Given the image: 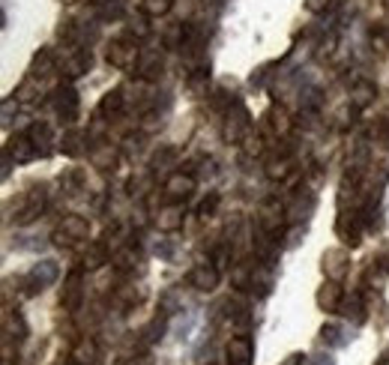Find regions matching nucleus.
Masks as SVG:
<instances>
[{
  "label": "nucleus",
  "instance_id": "36",
  "mask_svg": "<svg viewBox=\"0 0 389 365\" xmlns=\"http://www.w3.org/2000/svg\"><path fill=\"white\" fill-rule=\"evenodd\" d=\"M63 4H75V0H63Z\"/></svg>",
  "mask_w": 389,
  "mask_h": 365
},
{
  "label": "nucleus",
  "instance_id": "11",
  "mask_svg": "<svg viewBox=\"0 0 389 365\" xmlns=\"http://www.w3.org/2000/svg\"><path fill=\"white\" fill-rule=\"evenodd\" d=\"M4 153H9V159H16V162H33V159L42 156V150L31 141V135H18V138H12V141L6 144V150H4Z\"/></svg>",
  "mask_w": 389,
  "mask_h": 365
},
{
  "label": "nucleus",
  "instance_id": "21",
  "mask_svg": "<svg viewBox=\"0 0 389 365\" xmlns=\"http://www.w3.org/2000/svg\"><path fill=\"white\" fill-rule=\"evenodd\" d=\"M87 66H90V51H78L75 57H69V60L63 63V72L69 78H75V75H81V72H87Z\"/></svg>",
  "mask_w": 389,
  "mask_h": 365
},
{
  "label": "nucleus",
  "instance_id": "20",
  "mask_svg": "<svg viewBox=\"0 0 389 365\" xmlns=\"http://www.w3.org/2000/svg\"><path fill=\"white\" fill-rule=\"evenodd\" d=\"M267 177L270 180H287V177H297V174H294V162H291V159H272V162L267 165Z\"/></svg>",
  "mask_w": 389,
  "mask_h": 365
},
{
  "label": "nucleus",
  "instance_id": "13",
  "mask_svg": "<svg viewBox=\"0 0 389 365\" xmlns=\"http://www.w3.org/2000/svg\"><path fill=\"white\" fill-rule=\"evenodd\" d=\"M282 225H284V207L279 203V198H270V201L264 203V210H261V228L279 237Z\"/></svg>",
  "mask_w": 389,
  "mask_h": 365
},
{
  "label": "nucleus",
  "instance_id": "3",
  "mask_svg": "<svg viewBox=\"0 0 389 365\" xmlns=\"http://www.w3.org/2000/svg\"><path fill=\"white\" fill-rule=\"evenodd\" d=\"M51 105L63 123H72L78 117V93L72 90V87H57L51 96Z\"/></svg>",
  "mask_w": 389,
  "mask_h": 365
},
{
  "label": "nucleus",
  "instance_id": "31",
  "mask_svg": "<svg viewBox=\"0 0 389 365\" xmlns=\"http://www.w3.org/2000/svg\"><path fill=\"white\" fill-rule=\"evenodd\" d=\"M344 317H353V324H363V320H366V309H363V302H359L356 297H353V302L344 305Z\"/></svg>",
  "mask_w": 389,
  "mask_h": 365
},
{
  "label": "nucleus",
  "instance_id": "26",
  "mask_svg": "<svg viewBox=\"0 0 389 365\" xmlns=\"http://www.w3.org/2000/svg\"><path fill=\"white\" fill-rule=\"evenodd\" d=\"M108 260V252H105V245H93V249L87 252V258H84V267L87 270H99Z\"/></svg>",
  "mask_w": 389,
  "mask_h": 365
},
{
  "label": "nucleus",
  "instance_id": "32",
  "mask_svg": "<svg viewBox=\"0 0 389 365\" xmlns=\"http://www.w3.org/2000/svg\"><path fill=\"white\" fill-rule=\"evenodd\" d=\"M336 6V0H306V9L309 12H326V9H333Z\"/></svg>",
  "mask_w": 389,
  "mask_h": 365
},
{
  "label": "nucleus",
  "instance_id": "27",
  "mask_svg": "<svg viewBox=\"0 0 389 365\" xmlns=\"http://www.w3.org/2000/svg\"><path fill=\"white\" fill-rule=\"evenodd\" d=\"M39 99V90H36V84H33V78H27L24 84H18V90H16V102H36Z\"/></svg>",
  "mask_w": 389,
  "mask_h": 365
},
{
  "label": "nucleus",
  "instance_id": "10",
  "mask_svg": "<svg viewBox=\"0 0 389 365\" xmlns=\"http://www.w3.org/2000/svg\"><path fill=\"white\" fill-rule=\"evenodd\" d=\"M225 356H228V365H252L255 347H252V342L246 339V335H237V339L228 342Z\"/></svg>",
  "mask_w": 389,
  "mask_h": 365
},
{
  "label": "nucleus",
  "instance_id": "18",
  "mask_svg": "<svg viewBox=\"0 0 389 365\" xmlns=\"http://www.w3.org/2000/svg\"><path fill=\"white\" fill-rule=\"evenodd\" d=\"M72 359L78 365H99V347L93 339H81L75 347H72Z\"/></svg>",
  "mask_w": 389,
  "mask_h": 365
},
{
  "label": "nucleus",
  "instance_id": "24",
  "mask_svg": "<svg viewBox=\"0 0 389 365\" xmlns=\"http://www.w3.org/2000/svg\"><path fill=\"white\" fill-rule=\"evenodd\" d=\"M81 141H84V135L78 132V129H69V132L63 135L60 150H63L66 156H78V153H81Z\"/></svg>",
  "mask_w": 389,
  "mask_h": 365
},
{
  "label": "nucleus",
  "instance_id": "23",
  "mask_svg": "<svg viewBox=\"0 0 389 365\" xmlns=\"http://www.w3.org/2000/svg\"><path fill=\"white\" fill-rule=\"evenodd\" d=\"M171 6H174V0H141V12L144 16H153V18L171 12Z\"/></svg>",
  "mask_w": 389,
  "mask_h": 365
},
{
  "label": "nucleus",
  "instance_id": "33",
  "mask_svg": "<svg viewBox=\"0 0 389 365\" xmlns=\"http://www.w3.org/2000/svg\"><path fill=\"white\" fill-rule=\"evenodd\" d=\"M282 365H306V356H302V354H294V356H287Z\"/></svg>",
  "mask_w": 389,
  "mask_h": 365
},
{
  "label": "nucleus",
  "instance_id": "19",
  "mask_svg": "<svg viewBox=\"0 0 389 365\" xmlns=\"http://www.w3.org/2000/svg\"><path fill=\"white\" fill-rule=\"evenodd\" d=\"M123 105H126V99H123V90H111V93H105V99L99 102V114L102 117H120V111H123Z\"/></svg>",
  "mask_w": 389,
  "mask_h": 365
},
{
  "label": "nucleus",
  "instance_id": "12",
  "mask_svg": "<svg viewBox=\"0 0 389 365\" xmlns=\"http://www.w3.org/2000/svg\"><path fill=\"white\" fill-rule=\"evenodd\" d=\"M57 279V264L54 260H42V264H36L33 270H31V275H27V294H36V290H42L46 285H51Z\"/></svg>",
  "mask_w": 389,
  "mask_h": 365
},
{
  "label": "nucleus",
  "instance_id": "14",
  "mask_svg": "<svg viewBox=\"0 0 389 365\" xmlns=\"http://www.w3.org/2000/svg\"><path fill=\"white\" fill-rule=\"evenodd\" d=\"M341 300H344V294H341L339 282H326V285L318 290V305H321L324 312H339V309H341Z\"/></svg>",
  "mask_w": 389,
  "mask_h": 365
},
{
  "label": "nucleus",
  "instance_id": "22",
  "mask_svg": "<svg viewBox=\"0 0 389 365\" xmlns=\"http://www.w3.org/2000/svg\"><path fill=\"white\" fill-rule=\"evenodd\" d=\"M374 93H378V87L368 84V81H359V84L353 87V108H366L368 102L374 99Z\"/></svg>",
  "mask_w": 389,
  "mask_h": 365
},
{
  "label": "nucleus",
  "instance_id": "5",
  "mask_svg": "<svg viewBox=\"0 0 389 365\" xmlns=\"http://www.w3.org/2000/svg\"><path fill=\"white\" fill-rule=\"evenodd\" d=\"M195 192V177L189 171H177V174H171V177L165 180V195H168V201H186Z\"/></svg>",
  "mask_w": 389,
  "mask_h": 365
},
{
  "label": "nucleus",
  "instance_id": "2",
  "mask_svg": "<svg viewBox=\"0 0 389 365\" xmlns=\"http://www.w3.org/2000/svg\"><path fill=\"white\" fill-rule=\"evenodd\" d=\"M87 233H90V225H87V218H81V216H66L60 228L54 231V243L57 245H72L75 240H87Z\"/></svg>",
  "mask_w": 389,
  "mask_h": 365
},
{
  "label": "nucleus",
  "instance_id": "15",
  "mask_svg": "<svg viewBox=\"0 0 389 365\" xmlns=\"http://www.w3.org/2000/svg\"><path fill=\"white\" fill-rule=\"evenodd\" d=\"M324 273H326L333 282H339L341 275L348 273V252H341V249L326 252V255H324Z\"/></svg>",
  "mask_w": 389,
  "mask_h": 365
},
{
  "label": "nucleus",
  "instance_id": "7",
  "mask_svg": "<svg viewBox=\"0 0 389 365\" xmlns=\"http://www.w3.org/2000/svg\"><path fill=\"white\" fill-rule=\"evenodd\" d=\"M84 300V290H81V273L72 270L63 282V290H60V305L63 312H78V305Z\"/></svg>",
  "mask_w": 389,
  "mask_h": 365
},
{
  "label": "nucleus",
  "instance_id": "30",
  "mask_svg": "<svg viewBox=\"0 0 389 365\" xmlns=\"http://www.w3.org/2000/svg\"><path fill=\"white\" fill-rule=\"evenodd\" d=\"M215 207H219V195H215V192H210L204 201L198 203V216H201V218H210V216L215 213Z\"/></svg>",
  "mask_w": 389,
  "mask_h": 365
},
{
  "label": "nucleus",
  "instance_id": "8",
  "mask_svg": "<svg viewBox=\"0 0 389 365\" xmlns=\"http://www.w3.org/2000/svg\"><path fill=\"white\" fill-rule=\"evenodd\" d=\"M339 237L344 240V245H351V249H356L359 243H363V218H359L356 213H344L339 218Z\"/></svg>",
  "mask_w": 389,
  "mask_h": 365
},
{
  "label": "nucleus",
  "instance_id": "34",
  "mask_svg": "<svg viewBox=\"0 0 389 365\" xmlns=\"http://www.w3.org/2000/svg\"><path fill=\"white\" fill-rule=\"evenodd\" d=\"M54 365H78V362H75V359H72V356H69V359H57Z\"/></svg>",
  "mask_w": 389,
  "mask_h": 365
},
{
  "label": "nucleus",
  "instance_id": "25",
  "mask_svg": "<svg viewBox=\"0 0 389 365\" xmlns=\"http://www.w3.org/2000/svg\"><path fill=\"white\" fill-rule=\"evenodd\" d=\"M272 129H276V132H279L282 138H284V135L294 129L291 117H287V111H284V108H276V111H272Z\"/></svg>",
  "mask_w": 389,
  "mask_h": 365
},
{
  "label": "nucleus",
  "instance_id": "17",
  "mask_svg": "<svg viewBox=\"0 0 389 365\" xmlns=\"http://www.w3.org/2000/svg\"><path fill=\"white\" fill-rule=\"evenodd\" d=\"M27 135H31V141L42 150V156H46V153L51 150V144H54V129H51L46 120H36V123L31 126V132H27Z\"/></svg>",
  "mask_w": 389,
  "mask_h": 365
},
{
  "label": "nucleus",
  "instance_id": "29",
  "mask_svg": "<svg viewBox=\"0 0 389 365\" xmlns=\"http://www.w3.org/2000/svg\"><path fill=\"white\" fill-rule=\"evenodd\" d=\"M93 165L96 168H111L114 165V150L111 147H99V150H93Z\"/></svg>",
  "mask_w": 389,
  "mask_h": 365
},
{
  "label": "nucleus",
  "instance_id": "1",
  "mask_svg": "<svg viewBox=\"0 0 389 365\" xmlns=\"http://www.w3.org/2000/svg\"><path fill=\"white\" fill-rule=\"evenodd\" d=\"M249 129H252V123H249V111L243 108L240 102H234V105H230V111H228V120H225V141H230V144L246 141Z\"/></svg>",
  "mask_w": 389,
  "mask_h": 365
},
{
  "label": "nucleus",
  "instance_id": "9",
  "mask_svg": "<svg viewBox=\"0 0 389 365\" xmlns=\"http://www.w3.org/2000/svg\"><path fill=\"white\" fill-rule=\"evenodd\" d=\"M42 207H46V189H31L21 203V210L16 216V225H31L33 218L42 213Z\"/></svg>",
  "mask_w": 389,
  "mask_h": 365
},
{
  "label": "nucleus",
  "instance_id": "6",
  "mask_svg": "<svg viewBox=\"0 0 389 365\" xmlns=\"http://www.w3.org/2000/svg\"><path fill=\"white\" fill-rule=\"evenodd\" d=\"M219 279H222V270L215 267V264H198L189 273V285L195 290H204V294H210V290L219 287Z\"/></svg>",
  "mask_w": 389,
  "mask_h": 365
},
{
  "label": "nucleus",
  "instance_id": "35",
  "mask_svg": "<svg viewBox=\"0 0 389 365\" xmlns=\"http://www.w3.org/2000/svg\"><path fill=\"white\" fill-rule=\"evenodd\" d=\"M378 365H389V350H386V354H383V356L378 359Z\"/></svg>",
  "mask_w": 389,
  "mask_h": 365
},
{
  "label": "nucleus",
  "instance_id": "4",
  "mask_svg": "<svg viewBox=\"0 0 389 365\" xmlns=\"http://www.w3.org/2000/svg\"><path fill=\"white\" fill-rule=\"evenodd\" d=\"M135 60H138V46L132 39H114L111 42V48H108V63L111 66L129 69V66H135Z\"/></svg>",
  "mask_w": 389,
  "mask_h": 365
},
{
  "label": "nucleus",
  "instance_id": "28",
  "mask_svg": "<svg viewBox=\"0 0 389 365\" xmlns=\"http://www.w3.org/2000/svg\"><path fill=\"white\" fill-rule=\"evenodd\" d=\"M321 335H324V342H326V344H333V347H341L344 342H348V339H344V335H341V329H339V327H333V324H326V327L321 329Z\"/></svg>",
  "mask_w": 389,
  "mask_h": 365
},
{
  "label": "nucleus",
  "instance_id": "16",
  "mask_svg": "<svg viewBox=\"0 0 389 365\" xmlns=\"http://www.w3.org/2000/svg\"><path fill=\"white\" fill-rule=\"evenodd\" d=\"M156 225H159L162 231H180L183 228V207L174 201L171 207H165V210H159V216H156Z\"/></svg>",
  "mask_w": 389,
  "mask_h": 365
}]
</instances>
